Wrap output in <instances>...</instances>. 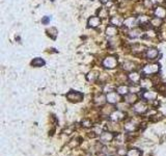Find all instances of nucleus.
Masks as SVG:
<instances>
[{
    "label": "nucleus",
    "mask_w": 166,
    "mask_h": 156,
    "mask_svg": "<svg viewBox=\"0 0 166 156\" xmlns=\"http://www.w3.org/2000/svg\"><path fill=\"white\" fill-rule=\"evenodd\" d=\"M140 151L138 149H131L128 151V156H140Z\"/></svg>",
    "instance_id": "27"
},
{
    "label": "nucleus",
    "mask_w": 166,
    "mask_h": 156,
    "mask_svg": "<svg viewBox=\"0 0 166 156\" xmlns=\"http://www.w3.org/2000/svg\"><path fill=\"white\" fill-rule=\"evenodd\" d=\"M138 23V20L136 19L135 17H128L127 19H125V21H124V25H125L126 27H128V28H135L136 27V25H137Z\"/></svg>",
    "instance_id": "5"
},
{
    "label": "nucleus",
    "mask_w": 166,
    "mask_h": 156,
    "mask_svg": "<svg viewBox=\"0 0 166 156\" xmlns=\"http://www.w3.org/2000/svg\"><path fill=\"white\" fill-rule=\"evenodd\" d=\"M67 97L71 102H80L83 99V95L79 92H71L67 94Z\"/></svg>",
    "instance_id": "3"
},
{
    "label": "nucleus",
    "mask_w": 166,
    "mask_h": 156,
    "mask_svg": "<svg viewBox=\"0 0 166 156\" xmlns=\"http://www.w3.org/2000/svg\"><path fill=\"white\" fill-rule=\"evenodd\" d=\"M128 92H129V88H128V86H118V88H117V93L119 94V95H127Z\"/></svg>",
    "instance_id": "24"
},
{
    "label": "nucleus",
    "mask_w": 166,
    "mask_h": 156,
    "mask_svg": "<svg viewBox=\"0 0 166 156\" xmlns=\"http://www.w3.org/2000/svg\"><path fill=\"white\" fill-rule=\"evenodd\" d=\"M97 78H98V72H96V71H92V72L88 73V75H87L88 81H94Z\"/></svg>",
    "instance_id": "26"
},
{
    "label": "nucleus",
    "mask_w": 166,
    "mask_h": 156,
    "mask_svg": "<svg viewBox=\"0 0 166 156\" xmlns=\"http://www.w3.org/2000/svg\"><path fill=\"white\" fill-rule=\"evenodd\" d=\"M100 1H101V2H103V3H106V2H108L109 0H100Z\"/></svg>",
    "instance_id": "34"
},
{
    "label": "nucleus",
    "mask_w": 166,
    "mask_h": 156,
    "mask_svg": "<svg viewBox=\"0 0 166 156\" xmlns=\"http://www.w3.org/2000/svg\"><path fill=\"white\" fill-rule=\"evenodd\" d=\"M106 99H107V101H108L109 103H111V104H114V103L119 102L120 97H119V94H118V93H114V92H110V93L107 94Z\"/></svg>",
    "instance_id": "4"
},
{
    "label": "nucleus",
    "mask_w": 166,
    "mask_h": 156,
    "mask_svg": "<svg viewBox=\"0 0 166 156\" xmlns=\"http://www.w3.org/2000/svg\"><path fill=\"white\" fill-rule=\"evenodd\" d=\"M31 65L33 67H42L45 65V61L42 58H40V57H38V58H34L33 61H31Z\"/></svg>",
    "instance_id": "20"
},
{
    "label": "nucleus",
    "mask_w": 166,
    "mask_h": 156,
    "mask_svg": "<svg viewBox=\"0 0 166 156\" xmlns=\"http://www.w3.org/2000/svg\"><path fill=\"white\" fill-rule=\"evenodd\" d=\"M151 24H152L154 27H159L160 25L162 24V19L155 17L154 19H152V21H151Z\"/></svg>",
    "instance_id": "25"
},
{
    "label": "nucleus",
    "mask_w": 166,
    "mask_h": 156,
    "mask_svg": "<svg viewBox=\"0 0 166 156\" xmlns=\"http://www.w3.org/2000/svg\"><path fill=\"white\" fill-rule=\"evenodd\" d=\"M159 71V65L157 63H151V65H147L143 68V73L147 75H151V74H155Z\"/></svg>",
    "instance_id": "2"
},
{
    "label": "nucleus",
    "mask_w": 166,
    "mask_h": 156,
    "mask_svg": "<svg viewBox=\"0 0 166 156\" xmlns=\"http://www.w3.org/2000/svg\"><path fill=\"white\" fill-rule=\"evenodd\" d=\"M136 128H137V126L134 124V123H127V124H125V129L128 130V131H134V130H136Z\"/></svg>",
    "instance_id": "23"
},
{
    "label": "nucleus",
    "mask_w": 166,
    "mask_h": 156,
    "mask_svg": "<svg viewBox=\"0 0 166 156\" xmlns=\"http://www.w3.org/2000/svg\"><path fill=\"white\" fill-rule=\"evenodd\" d=\"M113 111V107L111 105H106V106H104V108H102V114L103 115H110L111 112Z\"/></svg>",
    "instance_id": "21"
},
{
    "label": "nucleus",
    "mask_w": 166,
    "mask_h": 156,
    "mask_svg": "<svg viewBox=\"0 0 166 156\" xmlns=\"http://www.w3.org/2000/svg\"><path fill=\"white\" fill-rule=\"evenodd\" d=\"M83 124H85L84 125L85 127H89V126H90V122H88V121H84V122H83Z\"/></svg>",
    "instance_id": "33"
},
{
    "label": "nucleus",
    "mask_w": 166,
    "mask_h": 156,
    "mask_svg": "<svg viewBox=\"0 0 166 156\" xmlns=\"http://www.w3.org/2000/svg\"><path fill=\"white\" fill-rule=\"evenodd\" d=\"M128 33H129V37L133 38V39H135V38H139L140 36H141V31H140L139 29H137V28H132Z\"/></svg>",
    "instance_id": "15"
},
{
    "label": "nucleus",
    "mask_w": 166,
    "mask_h": 156,
    "mask_svg": "<svg viewBox=\"0 0 166 156\" xmlns=\"http://www.w3.org/2000/svg\"><path fill=\"white\" fill-rule=\"evenodd\" d=\"M103 66L107 69H114L117 66V61L114 56H108L103 61Z\"/></svg>",
    "instance_id": "1"
},
{
    "label": "nucleus",
    "mask_w": 166,
    "mask_h": 156,
    "mask_svg": "<svg viewBox=\"0 0 166 156\" xmlns=\"http://www.w3.org/2000/svg\"><path fill=\"white\" fill-rule=\"evenodd\" d=\"M125 100H126V102L129 103V104H133V103H135L136 100H137V96L133 93L128 94V95L125 97Z\"/></svg>",
    "instance_id": "13"
},
{
    "label": "nucleus",
    "mask_w": 166,
    "mask_h": 156,
    "mask_svg": "<svg viewBox=\"0 0 166 156\" xmlns=\"http://www.w3.org/2000/svg\"><path fill=\"white\" fill-rule=\"evenodd\" d=\"M48 34H49V36H50L51 38H53V39H55V38H56V34H57V30H56V28L52 27V28L48 29Z\"/></svg>",
    "instance_id": "28"
},
{
    "label": "nucleus",
    "mask_w": 166,
    "mask_h": 156,
    "mask_svg": "<svg viewBox=\"0 0 166 156\" xmlns=\"http://www.w3.org/2000/svg\"><path fill=\"white\" fill-rule=\"evenodd\" d=\"M160 92H162V93H164L165 94L166 93V84H162L161 86H160Z\"/></svg>",
    "instance_id": "30"
},
{
    "label": "nucleus",
    "mask_w": 166,
    "mask_h": 156,
    "mask_svg": "<svg viewBox=\"0 0 166 156\" xmlns=\"http://www.w3.org/2000/svg\"><path fill=\"white\" fill-rule=\"evenodd\" d=\"M123 68L125 69L126 71H132L135 67H134V63H131V61H126V63H124Z\"/></svg>",
    "instance_id": "22"
},
{
    "label": "nucleus",
    "mask_w": 166,
    "mask_h": 156,
    "mask_svg": "<svg viewBox=\"0 0 166 156\" xmlns=\"http://www.w3.org/2000/svg\"><path fill=\"white\" fill-rule=\"evenodd\" d=\"M100 24H101V20H100L99 17H96V16H94V17L89 18V20H88V26L89 27L96 28V27H98Z\"/></svg>",
    "instance_id": "7"
},
{
    "label": "nucleus",
    "mask_w": 166,
    "mask_h": 156,
    "mask_svg": "<svg viewBox=\"0 0 166 156\" xmlns=\"http://www.w3.org/2000/svg\"><path fill=\"white\" fill-rule=\"evenodd\" d=\"M106 34L108 37H114L117 34V28L115 26H108L106 28Z\"/></svg>",
    "instance_id": "14"
},
{
    "label": "nucleus",
    "mask_w": 166,
    "mask_h": 156,
    "mask_svg": "<svg viewBox=\"0 0 166 156\" xmlns=\"http://www.w3.org/2000/svg\"><path fill=\"white\" fill-rule=\"evenodd\" d=\"M129 79H130V81H132L134 83L138 82L140 80V75L137 72H133V73H130V75H129Z\"/></svg>",
    "instance_id": "16"
},
{
    "label": "nucleus",
    "mask_w": 166,
    "mask_h": 156,
    "mask_svg": "<svg viewBox=\"0 0 166 156\" xmlns=\"http://www.w3.org/2000/svg\"><path fill=\"white\" fill-rule=\"evenodd\" d=\"M151 2L152 3H162L163 2V0H151Z\"/></svg>",
    "instance_id": "32"
},
{
    "label": "nucleus",
    "mask_w": 166,
    "mask_h": 156,
    "mask_svg": "<svg viewBox=\"0 0 166 156\" xmlns=\"http://www.w3.org/2000/svg\"><path fill=\"white\" fill-rule=\"evenodd\" d=\"M113 139V134L110 133V132H103L100 136V139H101L102 143H108V141H111Z\"/></svg>",
    "instance_id": "11"
},
{
    "label": "nucleus",
    "mask_w": 166,
    "mask_h": 156,
    "mask_svg": "<svg viewBox=\"0 0 166 156\" xmlns=\"http://www.w3.org/2000/svg\"><path fill=\"white\" fill-rule=\"evenodd\" d=\"M50 19H51L50 17H46V18H44V19L42 20V22H43L44 24H47V23H48L49 21H50Z\"/></svg>",
    "instance_id": "31"
},
{
    "label": "nucleus",
    "mask_w": 166,
    "mask_h": 156,
    "mask_svg": "<svg viewBox=\"0 0 166 156\" xmlns=\"http://www.w3.org/2000/svg\"><path fill=\"white\" fill-rule=\"evenodd\" d=\"M111 23H112L113 25H116V26H120V25L124 23V20L122 19V17L115 16V17H112V19H111Z\"/></svg>",
    "instance_id": "18"
},
{
    "label": "nucleus",
    "mask_w": 166,
    "mask_h": 156,
    "mask_svg": "<svg viewBox=\"0 0 166 156\" xmlns=\"http://www.w3.org/2000/svg\"><path fill=\"white\" fill-rule=\"evenodd\" d=\"M106 100L107 99H106L105 96L100 95V96H98V97L94 98V103H96L97 105H102V104H104V102H105Z\"/></svg>",
    "instance_id": "19"
},
{
    "label": "nucleus",
    "mask_w": 166,
    "mask_h": 156,
    "mask_svg": "<svg viewBox=\"0 0 166 156\" xmlns=\"http://www.w3.org/2000/svg\"><path fill=\"white\" fill-rule=\"evenodd\" d=\"M159 55V51L155 48H151V49H147V57L149 59H155L157 56Z\"/></svg>",
    "instance_id": "10"
},
{
    "label": "nucleus",
    "mask_w": 166,
    "mask_h": 156,
    "mask_svg": "<svg viewBox=\"0 0 166 156\" xmlns=\"http://www.w3.org/2000/svg\"><path fill=\"white\" fill-rule=\"evenodd\" d=\"M147 105L142 102L137 103V104L134 106V111L137 112V114H144V112L147 111Z\"/></svg>",
    "instance_id": "8"
},
{
    "label": "nucleus",
    "mask_w": 166,
    "mask_h": 156,
    "mask_svg": "<svg viewBox=\"0 0 166 156\" xmlns=\"http://www.w3.org/2000/svg\"><path fill=\"white\" fill-rule=\"evenodd\" d=\"M143 97L147 99V100H155L157 97V93H155V92H145L144 94H143Z\"/></svg>",
    "instance_id": "17"
},
{
    "label": "nucleus",
    "mask_w": 166,
    "mask_h": 156,
    "mask_svg": "<svg viewBox=\"0 0 166 156\" xmlns=\"http://www.w3.org/2000/svg\"><path fill=\"white\" fill-rule=\"evenodd\" d=\"M140 86L143 88H149L153 86V82L152 80H149V78H142L140 80Z\"/></svg>",
    "instance_id": "12"
},
{
    "label": "nucleus",
    "mask_w": 166,
    "mask_h": 156,
    "mask_svg": "<svg viewBox=\"0 0 166 156\" xmlns=\"http://www.w3.org/2000/svg\"><path fill=\"white\" fill-rule=\"evenodd\" d=\"M149 17H147V16H140L138 18V22H140L141 24H145V23L149 22Z\"/></svg>",
    "instance_id": "29"
},
{
    "label": "nucleus",
    "mask_w": 166,
    "mask_h": 156,
    "mask_svg": "<svg viewBox=\"0 0 166 156\" xmlns=\"http://www.w3.org/2000/svg\"><path fill=\"white\" fill-rule=\"evenodd\" d=\"M154 15H155V17L160 18V19H163V18L166 17V8H162V6H158V8H155Z\"/></svg>",
    "instance_id": "6"
},
{
    "label": "nucleus",
    "mask_w": 166,
    "mask_h": 156,
    "mask_svg": "<svg viewBox=\"0 0 166 156\" xmlns=\"http://www.w3.org/2000/svg\"><path fill=\"white\" fill-rule=\"evenodd\" d=\"M124 117H125V114L124 112H122L120 110H116V111H113L112 114H111V120L112 121H114V122H117V121H119V120L124 119Z\"/></svg>",
    "instance_id": "9"
}]
</instances>
